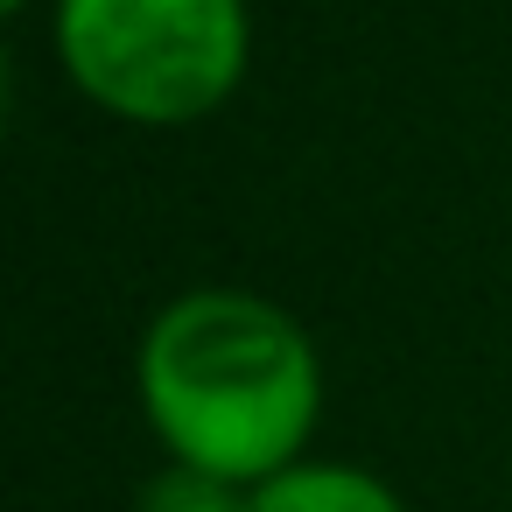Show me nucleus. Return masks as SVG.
<instances>
[{
    "instance_id": "obj_4",
    "label": "nucleus",
    "mask_w": 512,
    "mask_h": 512,
    "mask_svg": "<svg viewBox=\"0 0 512 512\" xmlns=\"http://www.w3.org/2000/svg\"><path fill=\"white\" fill-rule=\"evenodd\" d=\"M141 512H246V491L239 484H218V477H197V470H162L148 477L141 491Z\"/></svg>"
},
{
    "instance_id": "obj_2",
    "label": "nucleus",
    "mask_w": 512,
    "mask_h": 512,
    "mask_svg": "<svg viewBox=\"0 0 512 512\" xmlns=\"http://www.w3.org/2000/svg\"><path fill=\"white\" fill-rule=\"evenodd\" d=\"M64 78L113 120L197 127L253 57L246 0H57Z\"/></svg>"
},
{
    "instance_id": "obj_1",
    "label": "nucleus",
    "mask_w": 512,
    "mask_h": 512,
    "mask_svg": "<svg viewBox=\"0 0 512 512\" xmlns=\"http://www.w3.org/2000/svg\"><path fill=\"white\" fill-rule=\"evenodd\" d=\"M134 393L176 470L253 491L302 463L323 421V358L281 302L190 288L141 330Z\"/></svg>"
},
{
    "instance_id": "obj_3",
    "label": "nucleus",
    "mask_w": 512,
    "mask_h": 512,
    "mask_svg": "<svg viewBox=\"0 0 512 512\" xmlns=\"http://www.w3.org/2000/svg\"><path fill=\"white\" fill-rule=\"evenodd\" d=\"M246 512H407V505H400V491L386 477H372L358 463H316V456H302V463L274 470L267 484H253Z\"/></svg>"
},
{
    "instance_id": "obj_6",
    "label": "nucleus",
    "mask_w": 512,
    "mask_h": 512,
    "mask_svg": "<svg viewBox=\"0 0 512 512\" xmlns=\"http://www.w3.org/2000/svg\"><path fill=\"white\" fill-rule=\"evenodd\" d=\"M15 8H29V0H0V22H8V15H15Z\"/></svg>"
},
{
    "instance_id": "obj_5",
    "label": "nucleus",
    "mask_w": 512,
    "mask_h": 512,
    "mask_svg": "<svg viewBox=\"0 0 512 512\" xmlns=\"http://www.w3.org/2000/svg\"><path fill=\"white\" fill-rule=\"evenodd\" d=\"M8 92H15V78H8V50H0V120H8Z\"/></svg>"
}]
</instances>
